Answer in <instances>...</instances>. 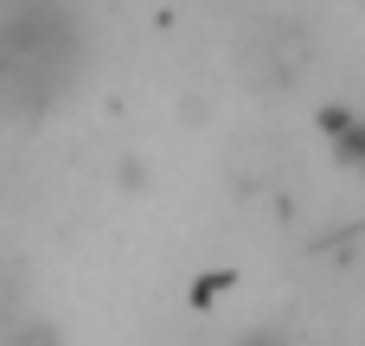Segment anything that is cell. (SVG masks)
I'll return each mask as SVG.
<instances>
[{"mask_svg": "<svg viewBox=\"0 0 365 346\" xmlns=\"http://www.w3.org/2000/svg\"><path fill=\"white\" fill-rule=\"evenodd\" d=\"M6 6H13V0H0V13H6Z\"/></svg>", "mask_w": 365, "mask_h": 346, "instance_id": "cell-2", "label": "cell"}, {"mask_svg": "<svg viewBox=\"0 0 365 346\" xmlns=\"http://www.w3.org/2000/svg\"><path fill=\"white\" fill-rule=\"evenodd\" d=\"M83 64V26L64 0H13L0 13V109L45 116Z\"/></svg>", "mask_w": 365, "mask_h": 346, "instance_id": "cell-1", "label": "cell"}]
</instances>
